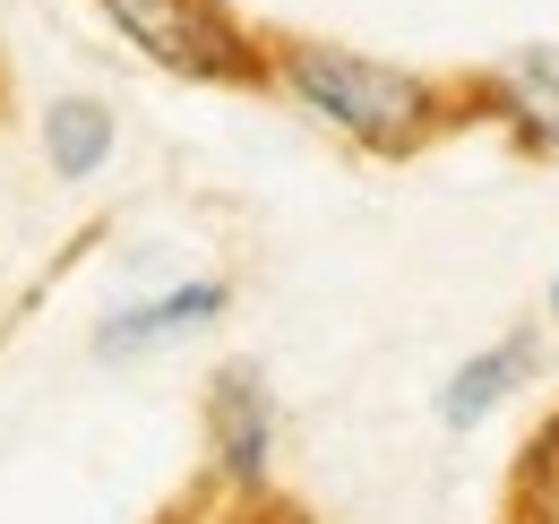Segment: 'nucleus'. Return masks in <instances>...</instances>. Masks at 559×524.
<instances>
[{
  "instance_id": "nucleus-4",
  "label": "nucleus",
  "mask_w": 559,
  "mask_h": 524,
  "mask_svg": "<svg viewBox=\"0 0 559 524\" xmlns=\"http://www.w3.org/2000/svg\"><path fill=\"white\" fill-rule=\"evenodd\" d=\"M207 464L233 499H259L276 473V395L259 361H224L207 379Z\"/></svg>"
},
{
  "instance_id": "nucleus-8",
  "label": "nucleus",
  "mask_w": 559,
  "mask_h": 524,
  "mask_svg": "<svg viewBox=\"0 0 559 524\" xmlns=\"http://www.w3.org/2000/svg\"><path fill=\"white\" fill-rule=\"evenodd\" d=\"M508 524H559V413L534 430V439H525V456H516Z\"/></svg>"
},
{
  "instance_id": "nucleus-2",
  "label": "nucleus",
  "mask_w": 559,
  "mask_h": 524,
  "mask_svg": "<svg viewBox=\"0 0 559 524\" xmlns=\"http://www.w3.org/2000/svg\"><path fill=\"white\" fill-rule=\"evenodd\" d=\"M95 9L164 78H190V86H267V35H250L224 0H95Z\"/></svg>"
},
{
  "instance_id": "nucleus-6",
  "label": "nucleus",
  "mask_w": 559,
  "mask_h": 524,
  "mask_svg": "<svg viewBox=\"0 0 559 524\" xmlns=\"http://www.w3.org/2000/svg\"><path fill=\"white\" fill-rule=\"evenodd\" d=\"M534 370H543V335H534V327H508L499 344L465 353V361L448 370V388H439V421H448V430H483L508 395L534 388Z\"/></svg>"
},
{
  "instance_id": "nucleus-5",
  "label": "nucleus",
  "mask_w": 559,
  "mask_h": 524,
  "mask_svg": "<svg viewBox=\"0 0 559 524\" xmlns=\"http://www.w3.org/2000/svg\"><path fill=\"white\" fill-rule=\"evenodd\" d=\"M224 310H233V284H224V275H190V284H173V293H155V301L112 310V319L95 327V361H146V353H164V344H181V335L215 327Z\"/></svg>"
},
{
  "instance_id": "nucleus-9",
  "label": "nucleus",
  "mask_w": 559,
  "mask_h": 524,
  "mask_svg": "<svg viewBox=\"0 0 559 524\" xmlns=\"http://www.w3.org/2000/svg\"><path fill=\"white\" fill-rule=\"evenodd\" d=\"M551 327H559V266H551Z\"/></svg>"
},
{
  "instance_id": "nucleus-1",
  "label": "nucleus",
  "mask_w": 559,
  "mask_h": 524,
  "mask_svg": "<svg viewBox=\"0 0 559 524\" xmlns=\"http://www.w3.org/2000/svg\"><path fill=\"white\" fill-rule=\"evenodd\" d=\"M267 86L293 95L328 138H345L353 155H379V164H405L421 146H439L448 130H465L456 78L379 61V52H353V44H319V35H276Z\"/></svg>"
},
{
  "instance_id": "nucleus-7",
  "label": "nucleus",
  "mask_w": 559,
  "mask_h": 524,
  "mask_svg": "<svg viewBox=\"0 0 559 524\" xmlns=\"http://www.w3.org/2000/svg\"><path fill=\"white\" fill-rule=\"evenodd\" d=\"M112 146H121V121L95 104V95H61V104H44V164H52V181H95L104 164H112Z\"/></svg>"
},
{
  "instance_id": "nucleus-3",
  "label": "nucleus",
  "mask_w": 559,
  "mask_h": 524,
  "mask_svg": "<svg viewBox=\"0 0 559 524\" xmlns=\"http://www.w3.org/2000/svg\"><path fill=\"white\" fill-rule=\"evenodd\" d=\"M456 86H465V121H490L534 164L559 155V44H525V52H508L499 69H474Z\"/></svg>"
}]
</instances>
